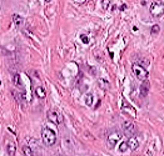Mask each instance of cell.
<instances>
[{
    "label": "cell",
    "instance_id": "cell-17",
    "mask_svg": "<svg viewBox=\"0 0 164 156\" xmlns=\"http://www.w3.org/2000/svg\"><path fill=\"white\" fill-rule=\"evenodd\" d=\"M159 31H160V26H159L158 24H155V25L152 26V30H151V34H152V35H157Z\"/></svg>",
    "mask_w": 164,
    "mask_h": 156
},
{
    "label": "cell",
    "instance_id": "cell-21",
    "mask_svg": "<svg viewBox=\"0 0 164 156\" xmlns=\"http://www.w3.org/2000/svg\"><path fill=\"white\" fill-rule=\"evenodd\" d=\"M75 3H78V4H84V3H87L88 0H74Z\"/></svg>",
    "mask_w": 164,
    "mask_h": 156
},
{
    "label": "cell",
    "instance_id": "cell-8",
    "mask_svg": "<svg viewBox=\"0 0 164 156\" xmlns=\"http://www.w3.org/2000/svg\"><path fill=\"white\" fill-rule=\"evenodd\" d=\"M127 143H128V146H129V149H130V150H133V151L137 150L138 146H139V141H138V139L135 137V136H130L129 140H128Z\"/></svg>",
    "mask_w": 164,
    "mask_h": 156
},
{
    "label": "cell",
    "instance_id": "cell-10",
    "mask_svg": "<svg viewBox=\"0 0 164 156\" xmlns=\"http://www.w3.org/2000/svg\"><path fill=\"white\" fill-rule=\"evenodd\" d=\"M34 93H35V96L39 97V99H45L46 97V91L43 86H37L34 90Z\"/></svg>",
    "mask_w": 164,
    "mask_h": 156
},
{
    "label": "cell",
    "instance_id": "cell-3",
    "mask_svg": "<svg viewBox=\"0 0 164 156\" xmlns=\"http://www.w3.org/2000/svg\"><path fill=\"white\" fill-rule=\"evenodd\" d=\"M149 13L154 18H160L162 15H164V3L159 1V0L153 1L149 6Z\"/></svg>",
    "mask_w": 164,
    "mask_h": 156
},
{
    "label": "cell",
    "instance_id": "cell-14",
    "mask_svg": "<svg viewBox=\"0 0 164 156\" xmlns=\"http://www.w3.org/2000/svg\"><path fill=\"white\" fill-rule=\"evenodd\" d=\"M23 155L24 156H34V154H33V150L30 149V146H28V145H24L23 146Z\"/></svg>",
    "mask_w": 164,
    "mask_h": 156
},
{
    "label": "cell",
    "instance_id": "cell-13",
    "mask_svg": "<svg viewBox=\"0 0 164 156\" xmlns=\"http://www.w3.org/2000/svg\"><path fill=\"white\" fill-rule=\"evenodd\" d=\"M13 21L15 23L16 26H21V25H23V23H24L23 18H21L20 15H18V14H14V15H13Z\"/></svg>",
    "mask_w": 164,
    "mask_h": 156
},
{
    "label": "cell",
    "instance_id": "cell-18",
    "mask_svg": "<svg viewBox=\"0 0 164 156\" xmlns=\"http://www.w3.org/2000/svg\"><path fill=\"white\" fill-rule=\"evenodd\" d=\"M14 84H15L16 86L21 85V79H20V75H19V74H15V75H14Z\"/></svg>",
    "mask_w": 164,
    "mask_h": 156
},
{
    "label": "cell",
    "instance_id": "cell-11",
    "mask_svg": "<svg viewBox=\"0 0 164 156\" xmlns=\"http://www.w3.org/2000/svg\"><path fill=\"white\" fill-rule=\"evenodd\" d=\"M98 85L100 86V89L103 90H108L110 88V84L108 80H105V79H98Z\"/></svg>",
    "mask_w": 164,
    "mask_h": 156
},
{
    "label": "cell",
    "instance_id": "cell-22",
    "mask_svg": "<svg viewBox=\"0 0 164 156\" xmlns=\"http://www.w3.org/2000/svg\"><path fill=\"white\" fill-rule=\"evenodd\" d=\"M125 8H127V5H122L120 6V10H125Z\"/></svg>",
    "mask_w": 164,
    "mask_h": 156
},
{
    "label": "cell",
    "instance_id": "cell-16",
    "mask_svg": "<svg viewBox=\"0 0 164 156\" xmlns=\"http://www.w3.org/2000/svg\"><path fill=\"white\" fill-rule=\"evenodd\" d=\"M110 4H112V0H102V8L104 10H108L110 8Z\"/></svg>",
    "mask_w": 164,
    "mask_h": 156
},
{
    "label": "cell",
    "instance_id": "cell-19",
    "mask_svg": "<svg viewBox=\"0 0 164 156\" xmlns=\"http://www.w3.org/2000/svg\"><path fill=\"white\" fill-rule=\"evenodd\" d=\"M123 106H125V108H127V109H125V111H128V112H129V114H130L132 116H135V111L133 110V108H132V106L127 105V104H125V105H123Z\"/></svg>",
    "mask_w": 164,
    "mask_h": 156
},
{
    "label": "cell",
    "instance_id": "cell-5",
    "mask_svg": "<svg viewBox=\"0 0 164 156\" xmlns=\"http://www.w3.org/2000/svg\"><path fill=\"white\" fill-rule=\"evenodd\" d=\"M120 139H122V134H120L119 131H113V132H110L109 135H108V139H106L108 146H109L110 149H113L114 146H115V145L119 143Z\"/></svg>",
    "mask_w": 164,
    "mask_h": 156
},
{
    "label": "cell",
    "instance_id": "cell-20",
    "mask_svg": "<svg viewBox=\"0 0 164 156\" xmlns=\"http://www.w3.org/2000/svg\"><path fill=\"white\" fill-rule=\"evenodd\" d=\"M80 39H82V41L84 42V44H89V38L87 36V35H82Z\"/></svg>",
    "mask_w": 164,
    "mask_h": 156
},
{
    "label": "cell",
    "instance_id": "cell-4",
    "mask_svg": "<svg viewBox=\"0 0 164 156\" xmlns=\"http://www.w3.org/2000/svg\"><path fill=\"white\" fill-rule=\"evenodd\" d=\"M122 127H123V132H124V135H127L128 137L134 136V134L137 132V129H135L134 123L129 121V120H127V121H124L123 125H122Z\"/></svg>",
    "mask_w": 164,
    "mask_h": 156
},
{
    "label": "cell",
    "instance_id": "cell-9",
    "mask_svg": "<svg viewBox=\"0 0 164 156\" xmlns=\"http://www.w3.org/2000/svg\"><path fill=\"white\" fill-rule=\"evenodd\" d=\"M6 152H8L9 156H15L16 154V146L13 141H8L6 143Z\"/></svg>",
    "mask_w": 164,
    "mask_h": 156
},
{
    "label": "cell",
    "instance_id": "cell-6",
    "mask_svg": "<svg viewBox=\"0 0 164 156\" xmlns=\"http://www.w3.org/2000/svg\"><path fill=\"white\" fill-rule=\"evenodd\" d=\"M48 119H49V121L55 124V125H59L63 123V116L56 110H49L48 111Z\"/></svg>",
    "mask_w": 164,
    "mask_h": 156
},
{
    "label": "cell",
    "instance_id": "cell-1",
    "mask_svg": "<svg viewBox=\"0 0 164 156\" xmlns=\"http://www.w3.org/2000/svg\"><path fill=\"white\" fill-rule=\"evenodd\" d=\"M41 139L46 146H53L56 143V134L49 127H44L41 130Z\"/></svg>",
    "mask_w": 164,
    "mask_h": 156
},
{
    "label": "cell",
    "instance_id": "cell-2",
    "mask_svg": "<svg viewBox=\"0 0 164 156\" xmlns=\"http://www.w3.org/2000/svg\"><path fill=\"white\" fill-rule=\"evenodd\" d=\"M132 71H133L134 76L137 77V79H139L140 81L148 80L149 73H148L147 69H144V66L139 65V64H133V65H132Z\"/></svg>",
    "mask_w": 164,
    "mask_h": 156
},
{
    "label": "cell",
    "instance_id": "cell-7",
    "mask_svg": "<svg viewBox=\"0 0 164 156\" xmlns=\"http://www.w3.org/2000/svg\"><path fill=\"white\" fill-rule=\"evenodd\" d=\"M149 89H151V85H149L148 80H144L140 85V96L142 97H145L149 93Z\"/></svg>",
    "mask_w": 164,
    "mask_h": 156
},
{
    "label": "cell",
    "instance_id": "cell-23",
    "mask_svg": "<svg viewBox=\"0 0 164 156\" xmlns=\"http://www.w3.org/2000/svg\"><path fill=\"white\" fill-rule=\"evenodd\" d=\"M0 85H1V81H0Z\"/></svg>",
    "mask_w": 164,
    "mask_h": 156
},
{
    "label": "cell",
    "instance_id": "cell-15",
    "mask_svg": "<svg viewBox=\"0 0 164 156\" xmlns=\"http://www.w3.org/2000/svg\"><path fill=\"white\" fill-rule=\"evenodd\" d=\"M129 150V146H128V143L127 141H124V143H122L119 145V151L120 152H125V151H128Z\"/></svg>",
    "mask_w": 164,
    "mask_h": 156
},
{
    "label": "cell",
    "instance_id": "cell-12",
    "mask_svg": "<svg viewBox=\"0 0 164 156\" xmlns=\"http://www.w3.org/2000/svg\"><path fill=\"white\" fill-rule=\"evenodd\" d=\"M84 101H85V104H87L88 106H93V103H94V95L90 94V93L85 94V96H84Z\"/></svg>",
    "mask_w": 164,
    "mask_h": 156
}]
</instances>
